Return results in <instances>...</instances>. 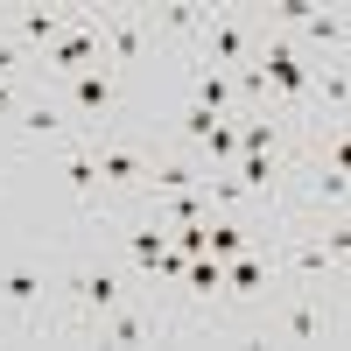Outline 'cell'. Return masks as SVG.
Returning a JSON list of instances; mask_svg holds the SVG:
<instances>
[{"label": "cell", "mask_w": 351, "mask_h": 351, "mask_svg": "<svg viewBox=\"0 0 351 351\" xmlns=\"http://www.w3.org/2000/svg\"><path fill=\"white\" fill-rule=\"evenodd\" d=\"M84 134H92V162H99V204H106V211H112V204H134L141 190H148L155 141H148V134H127L120 120L84 127Z\"/></svg>", "instance_id": "6da1fadb"}, {"label": "cell", "mask_w": 351, "mask_h": 351, "mask_svg": "<svg viewBox=\"0 0 351 351\" xmlns=\"http://www.w3.org/2000/svg\"><path fill=\"white\" fill-rule=\"evenodd\" d=\"M92 28H99V56H106V71L120 77V84L162 49V43H155V8H92Z\"/></svg>", "instance_id": "7a4b0ae2"}, {"label": "cell", "mask_w": 351, "mask_h": 351, "mask_svg": "<svg viewBox=\"0 0 351 351\" xmlns=\"http://www.w3.org/2000/svg\"><path fill=\"white\" fill-rule=\"evenodd\" d=\"M260 43V21L246 8H211L197 28V43H190V64H211V71H239L246 56Z\"/></svg>", "instance_id": "3957f363"}, {"label": "cell", "mask_w": 351, "mask_h": 351, "mask_svg": "<svg viewBox=\"0 0 351 351\" xmlns=\"http://www.w3.org/2000/svg\"><path fill=\"white\" fill-rule=\"evenodd\" d=\"M49 99L64 106L77 127H106V120H120V99H127V84L112 77L106 64H92V71H71V77H56V92H49Z\"/></svg>", "instance_id": "277c9868"}, {"label": "cell", "mask_w": 351, "mask_h": 351, "mask_svg": "<svg viewBox=\"0 0 351 351\" xmlns=\"http://www.w3.org/2000/svg\"><path fill=\"white\" fill-rule=\"evenodd\" d=\"M84 337H92V344H162V337H183V324H176V316H162V309H141V302L127 295L120 309L92 316V324H84Z\"/></svg>", "instance_id": "5b68a950"}, {"label": "cell", "mask_w": 351, "mask_h": 351, "mask_svg": "<svg viewBox=\"0 0 351 351\" xmlns=\"http://www.w3.org/2000/svg\"><path fill=\"white\" fill-rule=\"evenodd\" d=\"M56 155H64V183H71V197H77V211L84 218H106V204H99V162H92V134H64L56 141Z\"/></svg>", "instance_id": "8992f818"}, {"label": "cell", "mask_w": 351, "mask_h": 351, "mask_svg": "<svg viewBox=\"0 0 351 351\" xmlns=\"http://www.w3.org/2000/svg\"><path fill=\"white\" fill-rule=\"evenodd\" d=\"M8 127H14L21 141H28V148H43V141L56 148V141H64V134H77V120H71V112L56 106L49 92H28V99H21V112H14Z\"/></svg>", "instance_id": "52a82bcc"}, {"label": "cell", "mask_w": 351, "mask_h": 351, "mask_svg": "<svg viewBox=\"0 0 351 351\" xmlns=\"http://www.w3.org/2000/svg\"><path fill=\"white\" fill-rule=\"evenodd\" d=\"M64 28H71V8H14L8 14V43H21L28 56H43Z\"/></svg>", "instance_id": "ba28073f"}, {"label": "cell", "mask_w": 351, "mask_h": 351, "mask_svg": "<svg viewBox=\"0 0 351 351\" xmlns=\"http://www.w3.org/2000/svg\"><path fill=\"white\" fill-rule=\"evenodd\" d=\"M204 0H169V8H155V43H197V28H204Z\"/></svg>", "instance_id": "9c48e42d"}, {"label": "cell", "mask_w": 351, "mask_h": 351, "mask_svg": "<svg viewBox=\"0 0 351 351\" xmlns=\"http://www.w3.org/2000/svg\"><path fill=\"white\" fill-rule=\"evenodd\" d=\"M0 84H36V56L0 36Z\"/></svg>", "instance_id": "30bf717a"}, {"label": "cell", "mask_w": 351, "mask_h": 351, "mask_svg": "<svg viewBox=\"0 0 351 351\" xmlns=\"http://www.w3.org/2000/svg\"><path fill=\"white\" fill-rule=\"evenodd\" d=\"M28 92H36V84H0V120H14V112H21V99Z\"/></svg>", "instance_id": "8fae6325"}]
</instances>
